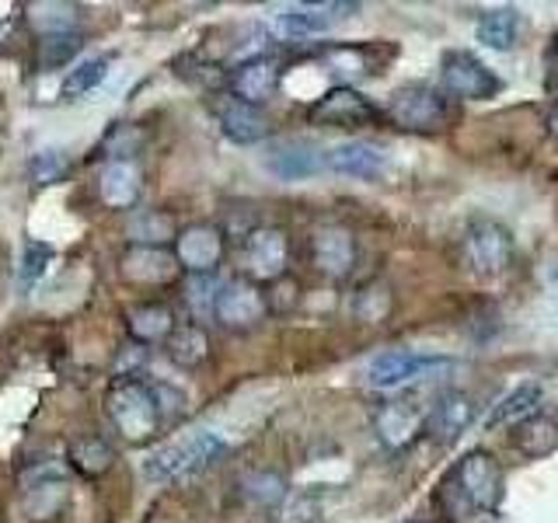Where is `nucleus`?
Returning <instances> with one entry per match:
<instances>
[{
	"label": "nucleus",
	"mask_w": 558,
	"mask_h": 523,
	"mask_svg": "<svg viewBox=\"0 0 558 523\" xmlns=\"http://www.w3.org/2000/svg\"><path fill=\"white\" fill-rule=\"evenodd\" d=\"M174 258L189 269V276H206L223 258V234L214 223H192L174 238Z\"/></svg>",
	"instance_id": "obj_10"
},
{
	"label": "nucleus",
	"mask_w": 558,
	"mask_h": 523,
	"mask_svg": "<svg viewBox=\"0 0 558 523\" xmlns=\"http://www.w3.org/2000/svg\"><path fill=\"white\" fill-rule=\"evenodd\" d=\"M116 461V450L101 440V436H77L70 443V464H74L81 475H105Z\"/></svg>",
	"instance_id": "obj_29"
},
{
	"label": "nucleus",
	"mask_w": 558,
	"mask_h": 523,
	"mask_svg": "<svg viewBox=\"0 0 558 523\" xmlns=\"http://www.w3.org/2000/svg\"><path fill=\"white\" fill-rule=\"evenodd\" d=\"M109 415L116 429L126 436L130 443H144L161 426V412H157L154 391L144 380L122 377L116 380V388L109 391Z\"/></svg>",
	"instance_id": "obj_3"
},
{
	"label": "nucleus",
	"mask_w": 558,
	"mask_h": 523,
	"mask_svg": "<svg viewBox=\"0 0 558 523\" xmlns=\"http://www.w3.org/2000/svg\"><path fill=\"white\" fill-rule=\"evenodd\" d=\"M168 356L174 366H185V370H192V366L206 363L209 356V342H206V331L199 325H185V328H174L171 339H168Z\"/></svg>",
	"instance_id": "obj_28"
},
{
	"label": "nucleus",
	"mask_w": 558,
	"mask_h": 523,
	"mask_svg": "<svg viewBox=\"0 0 558 523\" xmlns=\"http://www.w3.org/2000/svg\"><path fill=\"white\" fill-rule=\"evenodd\" d=\"M266 296L258 293V287H252L248 279H231L223 283L217 293L214 314L223 328H252L266 318Z\"/></svg>",
	"instance_id": "obj_11"
},
{
	"label": "nucleus",
	"mask_w": 558,
	"mask_h": 523,
	"mask_svg": "<svg viewBox=\"0 0 558 523\" xmlns=\"http://www.w3.org/2000/svg\"><path fill=\"white\" fill-rule=\"evenodd\" d=\"M461 248H464L468 269H475L478 276H496L510 266V258H513V234L506 231L499 220L478 217L468 223Z\"/></svg>",
	"instance_id": "obj_5"
},
{
	"label": "nucleus",
	"mask_w": 558,
	"mask_h": 523,
	"mask_svg": "<svg viewBox=\"0 0 558 523\" xmlns=\"http://www.w3.org/2000/svg\"><path fill=\"white\" fill-rule=\"evenodd\" d=\"M440 81H444V92L461 101H488V98H496L502 87L493 70H488L475 52H464V49L444 52Z\"/></svg>",
	"instance_id": "obj_6"
},
{
	"label": "nucleus",
	"mask_w": 558,
	"mask_h": 523,
	"mask_svg": "<svg viewBox=\"0 0 558 523\" xmlns=\"http://www.w3.org/2000/svg\"><path fill=\"white\" fill-rule=\"evenodd\" d=\"M384 115L391 119V126L405 133H440L450 122L447 98L440 92H433L426 84H405L391 95Z\"/></svg>",
	"instance_id": "obj_4"
},
{
	"label": "nucleus",
	"mask_w": 558,
	"mask_h": 523,
	"mask_svg": "<svg viewBox=\"0 0 558 523\" xmlns=\"http://www.w3.org/2000/svg\"><path fill=\"white\" fill-rule=\"evenodd\" d=\"M548 133H551V136L558 139V105H555V109L548 112Z\"/></svg>",
	"instance_id": "obj_40"
},
{
	"label": "nucleus",
	"mask_w": 558,
	"mask_h": 523,
	"mask_svg": "<svg viewBox=\"0 0 558 523\" xmlns=\"http://www.w3.org/2000/svg\"><path fill=\"white\" fill-rule=\"evenodd\" d=\"M66 499V488H63V478H49V482H35L28 485V496H25V510L35 516V520H49L52 513L60 510Z\"/></svg>",
	"instance_id": "obj_32"
},
{
	"label": "nucleus",
	"mask_w": 558,
	"mask_h": 523,
	"mask_svg": "<svg viewBox=\"0 0 558 523\" xmlns=\"http://www.w3.org/2000/svg\"><path fill=\"white\" fill-rule=\"evenodd\" d=\"M353 11L360 8L356 4H293L276 14V25L287 35H322Z\"/></svg>",
	"instance_id": "obj_20"
},
{
	"label": "nucleus",
	"mask_w": 558,
	"mask_h": 523,
	"mask_svg": "<svg viewBox=\"0 0 558 523\" xmlns=\"http://www.w3.org/2000/svg\"><path fill=\"white\" fill-rule=\"evenodd\" d=\"M440 370H450V360L415 356V353H409V349H388V353H380L371 363L366 380H371L374 388H398V384H409V380L440 374Z\"/></svg>",
	"instance_id": "obj_9"
},
{
	"label": "nucleus",
	"mask_w": 558,
	"mask_h": 523,
	"mask_svg": "<svg viewBox=\"0 0 558 523\" xmlns=\"http://www.w3.org/2000/svg\"><path fill=\"white\" fill-rule=\"evenodd\" d=\"M325 168L345 174V179L374 182L384 174V150L377 144H366V139H345V144L325 150Z\"/></svg>",
	"instance_id": "obj_16"
},
{
	"label": "nucleus",
	"mask_w": 558,
	"mask_h": 523,
	"mask_svg": "<svg viewBox=\"0 0 558 523\" xmlns=\"http://www.w3.org/2000/svg\"><path fill=\"white\" fill-rule=\"evenodd\" d=\"M126 238L140 248H165L168 241L179 238V231H174V217L165 209H140L126 227Z\"/></svg>",
	"instance_id": "obj_23"
},
{
	"label": "nucleus",
	"mask_w": 558,
	"mask_h": 523,
	"mask_svg": "<svg viewBox=\"0 0 558 523\" xmlns=\"http://www.w3.org/2000/svg\"><path fill=\"white\" fill-rule=\"evenodd\" d=\"M475 418V401L464 391H444L440 398L426 409V429L436 443H453L458 436L471 426Z\"/></svg>",
	"instance_id": "obj_13"
},
{
	"label": "nucleus",
	"mask_w": 558,
	"mask_h": 523,
	"mask_svg": "<svg viewBox=\"0 0 558 523\" xmlns=\"http://www.w3.org/2000/svg\"><path fill=\"white\" fill-rule=\"evenodd\" d=\"M66 174V161L60 150H39L32 157V179L35 185H52Z\"/></svg>",
	"instance_id": "obj_37"
},
{
	"label": "nucleus",
	"mask_w": 558,
	"mask_h": 523,
	"mask_svg": "<svg viewBox=\"0 0 558 523\" xmlns=\"http://www.w3.org/2000/svg\"><path fill=\"white\" fill-rule=\"evenodd\" d=\"M409 523H426V520H409Z\"/></svg>",
	"instance_id": "obj_41"
},
{
	"label": "nucleus",
	"mask_w": 558,
	"mask_h": 523,
	"mask_svg": "<svg viewBox=\"0 0 558 523\" xmlns=\"http://www.w3.org/2000/svg\"><path fill=\"white\" fill-rule=\"evenodd\" d=\"M266 168L283 182H301L325 168V154L311 139H279L266 154Z\"/></svg>",
	"instance_id": "obj_14"
},
{
	"label": "nucleus",
	"mask_w": 558,
	"mask_h": 523,
	"mask_svg": "<svg viewBox=\"0 0 558 523\" xmlns=\"http://www.w3.org/2000/svg\"><path fill=\"white\" fill-rule=\"evenodd\" d=\"M325 66L331 74H342V77H366V74H377L374 63H371V49L363 46H328L322 52Z\"/></svg>",
	"instance_id": "obj_30"
},
{
	"label": "nucleus",
	"mask_w": 558,
	"mask_h": 523,
	"mask_svg": "<svg viewBox=\"0 0 558 523\" xmlns=\"http://www.w3.org/2000/svg\"><path fill=\"white\" fill-rule=\"evenodd\" d=\"M290 262V241L279 227H255L244 238V269L262 283H276L287 276Z\"/></svg>",
	"instance_id": "obj_8"
},
{
	"label": "nucleus",
	"mask_w": 558,
	"mask_h": 523,
	"mask_svg": "<svg viewBox=\"0 0 558 523\" xmlns=\"http://www.w3.org/2000/svg\"><path fill=\"white\" fill-rule=\"evenodd\" d=\"M28 25L39 32V39L46 35H66L74 32L81 22V11L74 4H60V0H49V4H25Z\"/></svg>",
	"instance_id": "obj_27"
},
{
	"label": "nucleus",
	"mask_w": 558,
	"mask_h": 523,
	"mask_svg": "<svg viewBox=\"0 0 558 523\" xmlns=\"http://www.w3.org/2000/svg\"><path fill=\"white\" fill-rule=\"evenodd\" d=\"M84 49V35L81 32H66V35H46L39 39V60L43 66H63Z\"/></svg>",
	"instance_id": "obj_34"
},
{
	"label": "nucleus",
	"mask_w": 558,
	"mask_h": 523,
	"mask_svg": "<svg viewBox=\"0 0 558 523\" xmlns=\"http://www.w3.org/2000/svg\"><path fill=\"white\" fill-rule=\"evenodd\" d=\"M49 258H52V248H49V244H43V241H28V244H25L22 269H17V276H22V283H25V287L35 283V279H39V276L46 272Z\"/></svg>",
	"instance_id": "obj_38"
},
{
	"label": "nucleus",
	"mask_w": 558,
	"mask_h": 523,
	"mask_svg": "<svg viewBox=\"0 0 558 523\" xmlns=\"http://www.w3.org/2000/svg\"><path fill=\"white\" fill-rule=\"evenodd\" d=\"M126 331L140 342V345H154V342H168L174 331V314L168 304H133L126 311Z\"/></svg>",
	"instance_id": "obj_22"
},
{
	"label": "nucleus",
	"mask_w": 558,
	"mask_h": 523,
	"mask_svg": "<svg viewBox=\"0 0 558 523\" xmlns=\"http://www.w3.org/2000/svg\"><path fill=\"white\" fill-rule=\"evenodd\" d=\"M119 266H122V279L133 287H165L179 272V258L165 248H140V244H133L122 255Z\"/></svg>",
	"instance_id": "obj_17"
},
{
	"label": "nucleus",
	"mask_w": 558,
	"mask_h": 523,
	"mask_svg": "<svg viewBox=\"0 0 558 523\" xmlns=\"http://www.w3.org/2000/svg\"><path fill=\"white\" fill-rule=\"evenodd\" d=\"M426 429V409L415 398H395L377 412V436L391 450L409 447Z\"/></svg>",
	"instance_id": "obj_15"
},
{
	"label": "nucleus",
	"mask_w": 558,
	"mask_h": 523,
	"mask_svg": "<svg viewBox=\"0 0 558 523\" xmlns=\"http://www.w3.org/2000/svg\"><path fill=\"white\" fill-rule=\"evenodd\" d=\"M499 499H502V471L488 450H468L464 458L447 471L444 506L450 520L475 523L482 513H496Z\"/></svg>",
	"instance_id": "obj_1"
},
{
	"label": "nucleus",
	"mask_w": 558,
	"mask_h": 523,
	"mask_svg": "<svg viewBox=\"0 0 558 523\" xmlns=\"http://www.w3.org/2000/svg\"><path fill=\"white\" fill-rule=\"evenodd\" d=\"M223 283H217L214 272H206V276H189L185 279V301L189 307L199 314V318H209L214 314V304H217V293H220Z\"/></svg>",
	"instance_id": "obj_35"
},
{
	"label": "nucleus",
	"mask_w": 558,
	"mask_h": 523,
	"mask_svg": "<svg viewBox=\"0 0 558 523\" xmlns=\"http://www.w3.org/2000/svg\"><path fill=\"white\" fill-rule=\"evenodd\" d=\"M227 453V440L220 433H192L185 440H174L157 447L150 458L144 461V475L157 485L174 482V478H185V475H196L206 464L220 461Z\"/></svg>",
	"instance_id": "obj_2"
},
{
	"label": "nucleus",
	"mask_w": 558,
	"mask_h": 523,
	"mask_svg": "<svg viewBox=\"0 0 558 523\" xmlns=\"http://www.w3.org/2000/svg\"><path fill=\"white\" fill-rule=\"evenodd\" d=\"M478 39L488 49H513L520 39V11L517 8H493L478 17Z\"/></svg>",
	"instance_id": "obj_26"
},
{
	"label": "nucleus",
	"mask_w": 558,
	"mask_h": 523,
	"mask_svg": "<svg viewBox=\"0 0 558 523\" xmlns=\"http://www.w3.org/2000/svg\"><path fill=\"white\" fill-rule=\"evenodd\" d=\"M150 391H154V401H157V412H161V418L182 412V405H185V394L182 391L168 388V384H157V388H150Z\"/></svg>",
	"instance_id": "obj_39"
},
{
	"label": "nucleus",
	"mask_w": 558,
	"mask_h": 523,
	"mask_svg": "<svg viewBox=\"0 0 558 523\" xmlns=\"http://www.w3.org/2000/svg\"><path fill=\"white\" fill-rule=\"evenodd\" d=\"M513 440L527 458H548V453L558 447V423L545 412H534L523 418V423H517Z\"/></svg>",
	"instance_id": "obj_24"
},
{
	"label": "nucleus",
	"mask_w": 558,
	"mask_h": 523,
	"mask_svg": "<svg viewBox=\"0 0 558 523\" xmlns=\"http://www.w3.org/2000/svg\"><path fill=\"white\" fill-rule=\"evenodd\" d=\"M388 311H391L388 287H366V290H360V296H356V318H363L366 325H377V321L388 318Z\"/></svg>",
	"instance_id": "obj_36"
},
{
	"label": "nucleus",
	"mask_w": 558,
	"mask_h": 523,
	"mask_svg": "<svg viewBox=\"0 0 558 523\" xmlns=\"http://www.w3.org/2000/svg\"><path fill=\"white\" fill-rule=\"evenodd\" d=\"M109 66H112V57H95V60H84L81 66H74L70 77L63 81V98L74 101L87 92H95V87L109 77Z\"/></svg>",
	"instance_id": "obj_31"
},
{
	"label": "nucleus",
	"mask_w": 558,
	"mask_h": 523,
	"mask_svg": "<svg viewBox=\"0 0 558 523\" xmlns=\"http://www.w3.org/2000/svg\"><path fill=\"white\" fill-rule=\"evenodd\" d=\"M276 87H279V66L269 57L234 63V70H231L234 98L244 105H255V109H262V105L276 95Z\"/></svg>",
	"instance_id": "obj_18"
},
{
	"label": "nucleus",
	"mask_w": 558,
	"mask_h": 523,
	"mask_svg": "<svg viewBox=\"0 0 558 523\" xmlns=\"http://www.w3.org/2000/svg\"><path fill=\"white\" fill-rule=\"evenodd\" d=\"M217 119H220V130L227 139H234V144L248 147V144H258V139L269 136V119L262 115V109L255 105H244V101H223L217 109Z\"/></svg>",
	"instance_id": "obj_21"
},
{
	"label": "nucleus",
	"mask_w": 558,
	"mask_h": 523,
	"mask_svg": "<svg viewBox=\"0 0 558 523\" xmlns=\"http://www.w3.org/2000/svg\"><path fill=\"white\" fill-rule=\"evenodd\" d=\"M241 488H244V496L255 499L258 506H279L287 496V482L283 475H276V471H252V475L241 478Z\"/></svg>",
	"instance_id": "obj_33"
},
{
	"label": "nucleus",
	"mask_w": 558,
	"mask_h": 523,
	"mask_svg": "<svg viewBox=\"0 0 558 523\" xmlns=\"http://www.w3.org/2000/svg\"><path fill=\"white\" fill-rule=\"evenodd\" d=\"M380 112L366 101L353 87H331L328 95H322L311 105V122L318 126H336V130H360V126H374Z\"/></svg>",
	"instance_id": "obj_7"
},
{
	"label": "nucleus",
	"mask_w": 558,
	"mask_h": 523,
	"mask_svg": "<svg viewBox=\"0 0 558 523\" xmlns=\"http://www.w3.org/2000/svg\"><path fill=\"white\" fill-rule=\"evenodd\" d=\"M537 401H541V384H537V380L520 384V388H513V391L506 394V398L499 401V405L493 409V415H488V429L523 423V418L537 412Z\"/></svg>",
	"instance_id": "obj_25"
},
{
	"label": "nucleus",
	"mask_w": 558,
	"mask_h": 523,
	"mask_svg": "<svg viewBox=\"0 0 558 523\" xmlns=\"http://www.w3.org/2000/svg\"><path fill=\"white\" fill-rule=\"evenodd\" d=\"M140 192H144V174H140V165L130 161V157H119V161H109L98 171V196L109 209H130L136 206Z\"/></svg>",
	"instance_id": "obj_19"
},
{
	"label": "nucleus",
	"mask_w": 558,
	"mask_h": 523,
	"mask_svg": "<svg viewBox=\"0 0 558 523\" xmlns=\"http://www.w3.org/2000/svg\"><path fill=\"white\" fill-rule=\"evenodd\" d=\"M311 262H314V269L325 272L328 279H342L353 272L356 266V241L353 234L345 231V227H336V223H328V227H318L311 238Z\"/></svg>",
	"instance_id": "obj_12"
}]
</instances>
